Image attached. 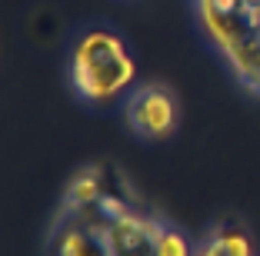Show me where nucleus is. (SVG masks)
<instances>
[{
  "instance_id": "obj_1",
  "label": "nucleus",
  "mask_w": 260,
  "mask_h": 256,
  "mask_svg": "<svg viewBox=\"0 0 260 256\" xmlns=\"http://www.w3.org/2000/svg\"><path fill=\"white\" fill-rule=\"evenodd\" d=\"M47 256H193V243L114 160L67 180L44 240Z\"/></svg>"
},
{
  "instance_id": "obj_2",
  "label": "nucleus",
  "mask_w": 260,
  "mask_h": 256,
  "mask_svg": "<svg viewBox=\"0 0 260 256\" xmlns=\"http://www.w3.org/2000/svg\"><path fill=\"white\" fill-rule=\"evenodd\" d=\"M134 77H137V60L114 27H87L74 40L67 57V83L80 103H117L137 87Z\"/></svg>"
},
{
  "instance_id": "obj_3",
  "label": "nucleus",
  "mask_w": 260,
  "mask_h": 256,
  "mask_svg": "<svg viewBox=\"0 0 260 256\" xmlns=\"http://www.w3.org/2000/svg\"><path fill=\"white\" fill-rule=\"evenodd\" d=\"M190 10L234 80L260 97V0H190Z\"/></svg>"
},
{
  "instance_id": "obj_4",
  "label": "nucleus",
  "mask_w": 260,
  "mask_h": 256,
  "mask_svg": "<svg viewBox=\"0 0 260 256\" xmlns=\"http://www.w3.org/2000/svg\"><path fill=\"white\" fill-rule=\"evenodd\" d=\"M123 120L137 140H167L180 127V100L164 80H144L123 97Z\"/></svg>"
},
{
  "instance_id": "obj_5",
  "label": "nucleus",
  "mask_w": 260,
  "mask_h": 256,
  "mask_svg": "<svg viewBox=\"0 0 260 256\" xmlns=\"http://www.w3.org/2000/svg\"><path fill=\"white\" fill-rule=\"evenodd\" d=\"M193 256H257V243L244 220L220 216L197 236Z\"/></svg>"
}]
</instances>
